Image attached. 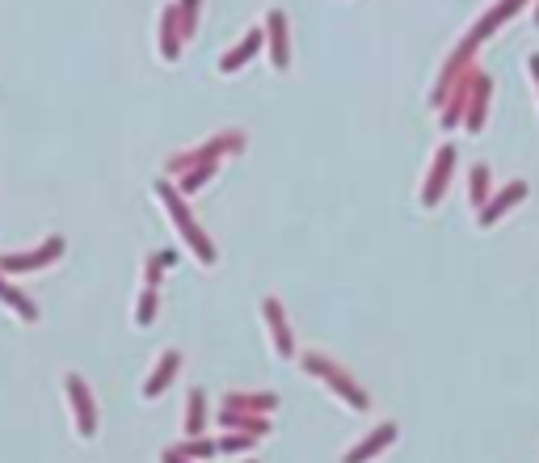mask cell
Segmentation results:
<instances>
[{
  "label": "cell",
  "mask_w": 539,
  "mask_h": 463,
  "mask_svg": "<svg viewBox=\"0 0 539 463\" xmlns=\"http://www.w3.org/2000/svg\"><path fill=\"white\" fill-rule=\"evenodd\" d=\"M152 194L161 198V206L169 211V219H173V228H178V236L186 240V249H190L194 258L203 261V266H215V245H211V236L198 223H194L190 206H186V198H181V190L173 186L169 178H156L152 181Z\"/></svg>",
  "instance_id": "obj_1"
},
{
  "label": "cell",
  "mask_w": 539,
  "mask_h": 463,
  "mask_svg": "<svg viewBox=\"0 0 539 463\" xmlns=\"http://www.w3.org/2000/svg\"><path fill=\"white\" fill-rule=\"evenodd\" d=\"M304 371H308V375H317V380H325V388H329L333 396H342L350 409H359V413L371 409V400H367V392L354 383V375L342 371L337 363H329L325 354H304Z\"/></svg>",
  "instance_id": "obj_2"
},
{
  "label": "cell",
  "mask_w": 539,
  "mask_h": 463,
  "mask_svg": "<svg viewBox=\"0 0 539 463\" xmlns=\"http://www.w3.org/2000/svg\"><path fill=\"white\" fill-rule=\"evenodd\" d=\"M232 152H245V131H220V135H211L203 148L173 156V161L165 164V173H169V178H181L186 169H198V164L223 161V156H232Z\"/></svg>",
  "instance_id": "obj_3"
},
{
  "label": "cell",
  "mask_w": 539,
  "mask_h": 463,
  "mask_svg": "<svg viewBox=\"0 0 539 463\" xmlns=\"http://www.w3.org/2000/svg\"><path fill=\"white\" fill-rule=\"evenodd\" d=\"M64 396H68V409H72V422H76V434L89 442V438H97V400L93 392H89V383L76 375V371H68L64 375Z\"/></svg>",
  "instance_id": "obj_4"
},
{
  "label": "cell",
  "mask_w": 539,
  "mask_h": 463,
  "mask_svg": "<svg viewBox=\"0 0 539 463\" xmlns=\"http://www.w3.org/2000/svg\"><path fill=\"white\" fill-rule=\"evenodd\" d=\"M64 258V236H47L39 249L30 253H0V270L4 274H30V270H47Z\"/></svg>",
  "instance_id": "obj_5"
},
{
  "label": "cell",
  "mask_w": 539,
  "mask_h": 463,
  "mask_svg": "<svg viewBox=\"0 0 539 463\" xmlns=\"http://www.w3.org/2000/svg\"><path fill=\"white\" fill-rule=\"evenodd\" d=\"M451 173H456V148L451 144H443L439 148V156H434V164H430V173H426V186H422V206H434L443 203V194L447 186H451Z\"/></svg>",
  "instance_id": "obj_6"
},
{
  "label": "cell",
  "mask_w": 539,
  "mask_h": 463,
  "mask_svg": "<svg viewBox=\"0 0 539 463\" xmlns=\"http://www.w3.org/2000/svg\"><path fill=\"white\" fill-rule=\"evenodd\" d=\"M181 47H186V34H181V9L178 0L161 9V26H156V55L165 64H178L181 59Z\"/></svg>",
  "instance_id": "obj_7"
},
{
  "label": "cell",
  "mask_w": 539,
  "mask_h": 463,
  "mask_svg": "<svg viewBox=\"0 0 539 463\" xmlns=\"http://www.w3.org/2000/svg\"><path fill=\"white\" fill-rule=\"evenodd\" d=\"M265 51H270L274 72L291 68V30H287V13H283V9H270V13H265Z\"/></svg>",
  "instance_id": "obj_8"
},
{
  "label": "cell",
  "mask_w": 539,
  "mask_h": 463,
  "mask_svg": "<svg viewBox=\"0 0 539 463\" xmlns=\"http://www.w3.org/2000/svg\"><path fill=\"white\" fill-rule=\"evenodd\" d=\"M476 64H472L464 76L456 81V89L447 93V101H443V114H439V123L451 131V127H464V118H468V101H472V84H476Z\"/></svg>",
  "instance_id": "obj_9"
},
{
  "label": "cell",
  "mask_w": 539,
  "mask_h": 463,
  "mask_svg": "<svg viewBox=\"0 0 539 463\" xmlns=\"http://www.w3.org/2000/svg\"><path fill=\"white\" fill-rule=\"evenodd\" d=\"M262 320L270 328V341H274V354L278 358H291L295 354V333L287 325V312H283V303L278 300H262Z\"/></svg>",
  "instance_id": "obj_10"
},
{
  "label": "cell",
  "mask_w": 539,
  "mask_h": 463,
  "mask_svg": "<svg viewBox=\"0 0 539 463\" xmlns=\"http://www.w3.org/2000/svg\"><path fill=\"white\" fill-rule=\"evenodd\" d=\"M392 442H396V425H392V422L375 425V430L362 438V442H354V447L342 455V463H371L375 455H379V450H387Z\"/></svg>",
  "instance_id": "obj_11"
},
{
  "label": "cell",
  "mask_w": 539,
  "mask_h": 463,
  "mask_svg": "<svg viewBox=\"0 0 539 463\" xmlns=\"http://www.w3.org/2000/svg\"><path fill=\"white\" fill-rule=\"evenodd\" d=\"M178 371H181V354L178 350H165V354L156 358L152 375L143 380V400H161V396L169 392V383L178 380Z\"/></svg>",
  "instance_id": "obj_12"
},
{
  "label": "cell",
  "mask_w": 539,
  "mask_h": 463,
  "mask_svg": "<svg viewBox=\"0 0 539 463\" xmlns=\"http://www.w3.org/2000/svg\"><path fill=\"white\" fill-rule=\"evenodd\" d=\"M262 47H265V26H262V30H249V34L236 42L232 51H223V55H220V72H223V76L240 72V68H245V64L253 59V55L262 51Z\"/></svg>",
  "instance_id": "obj_13"
},
{
  "label": "cell",
  "mask_w": 539,
  "mask_h": 463,
  "mask_svg": "<svg viewBox=\"0 0 539 463\" xmlns=\"http://www.w3.org/2000/svg\"><path fill=\"white\" fill-rule=\"evenodd\" d=\"M523 198H526V181H510L506 190H498L493 198H489V203L481 206V215H476V223H481V228H489V223H498V219L506 215L510 206L523 203Z\"/></svg>",
  "instance_id": "obj_14"
},
{
  "label": "cell",
  "mask_w": 539,
  "mask_h": 463,
  "mask_svg": "<svg viewBox=\"0 0 539 463\" xmlns=\"http://www.w3.org/2000/svg\"><path fill=\"white\" fill-rule=\"evenodd\" d=\"M489 97H493V76L489 72H476V84H472V101H468V118H464V131H484V114H489Z\"/></svg>",
  "instance_id": "obj_15"
},
{
  "label": "cell",
  "mask_w": 539,
  "mask_h": 463,
  "mask_svg": "<svg viewBox=\"0 0 539 463\" xmlns=\"http://www.w3.org/2000/svg\"><path fill=\"white\" fill-rule=\"evenodd\" d=\"M526 0H498V4H493V9H489V13L481 17V22H476V26L468 30V39L476 42V47H481L484 39H489V34H493V30H501L506 26V22H510L514 13H518V9H523Z\"/></svg>",
  "instance_id": "obj_16"
},
{
  "label": "cell",
  "mask_w": 539,
  "mask_h": 463,
  "mask_svg": "<svg viewBox=\"0 0 539 463\" xmlns=\"http://www.w3.org/2000/svg\"><path fill=\"white\" fill-rule=\"evenodd\" d=\"M223 409H240V413H257V417H270L278 409L274 392H228L223 396Z\"/></svg>",
  "instance_id": "obj_17"
},
{
  "label": "cell",
  "mask_w": 539,
  "mask_h": 463,
  "mask_svg": "<svg viewBox=\"0 0 539 463\" xmlns=\"http://www.w3.org/2000/svg\"><path fill=\"white\" fill-rule=\"evenodd\" d=\"M215 422H220L223 430H240V434H257V438L270 434V417H257V413H240V409H223V405H220V417H215Z\"/></svg>",
  "instance_id": "obj_18"
},
{
  "label": "cell",
  "mask_w": 539,
  "mask_h": 463,
  "mask_svg": "<svg viewBox=\"0 0 539 463\" xmlns=\"http://www.w3.org/2000/svg\"><path fill=\"white\" fill-rule=\"evenodd\" d=\"M0 303H4V308H13L17 320H26V325L39 320V303L30 300V295H22L13 283H4V270H0Z\"/></svg>",
  "instance_id": "obj_19"
},
{
  "label": "cell",
  "mask_w": 539,
  "mask_h": 463,
  "mask_svg": "<svg viewBox=\"0 0 539 463\" xmlns=\"http://www.w3.org/2000/svg\"><path fill=\"white\" fill-rule=\"evenodd\" d=\"M207 422V396H203V388H190V396H186V438H203Z\"/></svg>",
  "instance_id": "obj_20"
},
{
  "label": "cell",
  "mask_w": 539,
  "mask_h": 463,
  "mask_svg": "<svg viewBox=\"0 0 539 463\" xmlns=\"http://www.w3.org/2000/svg\"><path fill=\"white\" fill-rule=\"evenodd\" d=\"M215 173H220V161L198 164V169H186V173H181V178L173 181V186H178V190H181V198H190V194H198V190H203V186H207V181L215 178Z\"/></svg>",
  "instance_id": "obj_21"
},
{
  "label": "cell",
  "mask_w": 539,
  "mask_h": 463,
  "mask_svg": "<svg viewBox=\"0 0 539 463\" xmlns=\"http://www.w3.org/2000/svg\"><path fill=\"white\" fill-rule=\"evenodd\" d=\"M173 450H178V455H186V459L198 463V459H211V455H220V442H211V438L203 434V438H186V442H178Z\"/></svg>",
  "instance_id": "obj_22"
},
{
  "label": "cell",
  "mask_w": 539,
  "mask_h": 463,
  "mask_svg": "<svg viewBox=\"0 0 539 463\" xmlns=\"http://www.w3.org/2000/svg\"><path fill=\"white\" fill-rule=\"evenodd\" d=\"M156 308H161V295H156L152 286H143L139 291V300H135V325L139 328H148L156 320Z\"/></svg>",
  "instance_id": "obj_23"
},
{
  "label": "cell",
  "mask_w": 539,
  "mask_h": 463,
  "mask_svg": "<svg viewBox=\"0 0 539 463\" xmlns=\"http://www.w3.org/2000/svg\"><path fill=\"white\" fill-rule=\"evenodd\" d=\"M468 198H472V206H484V203H489V164H476V169H472Z\"/></svg>",
  "instance_id": "obj_24"
},
{
  "label": "cell",
  "mask_w": 539,
  "mask_h": 463,
  "mask_svg": "<svg viewBox=\"0 0 539 463\" xmlns=\"http://www.w3.org/2000/svg\"><path fill=\"white\" fill-rule=\"evenodd\" d=\"M178 9H181V34L190 42L194 30H198V17H203V0H178Z\"/></svg>",
  "instance_id": "obj_25"
},
{
  "label": "cell",
  "mask_w": 539,
  "mask_h": 463,
  "mask_svg": "<svg viewBox=\"0 0 539 463\" xmlns=\"http://www.w3.org/2000/svg\"><path fill=\"white\" fill-rule=\"evenodd\" d=\"M257 442V434H240V430H228L220 438V455H236V450H249Z\"/></svg>",
  "instance_id": "obj_26"
},
{
  "label": "cell",
  "mask_w": 539,
  "mask_h": 463,
  "mask_svg": "<svg viewBox=\"0 0 539 463\" xmlns=\"http://www.w3.org/2000/svg\"><path fill=\"white\" fill-rule=\"evenodd\" d=\"M165 261H161V253H152L148 258V266H143V286H152V291H161V283H165Z\"/></svg>",
  "instance_id": "obj_27"
},
{
  "label": "cell",
  "mask_w": 539,
  "mask_h": 463,
  "mask_svg": "<svg viewBox=\"0 0 539 463\" xmlns=\"http://www.w3.org/2000/svg\"><path fill=\"white\" fill-rule=\"evenodd\" d=\"M161 463H194V459H186V455H178L173 447H165L161 450Z\"/></svg>",
  "instance_id": "obj_28"
},
{
  "label": "cell",
  "mask_w": 539,
  "mask_h": 463,
  "mask_svg": "<svg viewBox=\"0 0 539 463\" xmlns=\"http://www.w3.org/2000/svg\"><path fill=\"white\" fill-rule=\"evenodd\" d=\"M161 261H165L169 270H173V266H178V249H161Z\"/></svg>",
  "instance_id": "obj_29"
},
{
  "label": "cell",
  "mask_w": 539,
  "mask_h": 463,
  "mask_svg": "<svg viewBox=\"0 0 539 463\" xmlns=\"http://www.w3.org/2000/svg\"><path fill=\"white\" fill-rule=\"evenodd\" d=\"M531 76H535V89H539V55H531Z\"/></svg>",
  "instance_id": "obj_30"
},
{
  "label": "cell",
  "mask_w": 539,
  "mask_h": 463,
  "mask_svg": "<svg viewBox=\"0 0 539 463\" xmlns=\"http://www.w3.org/2000/svg\"><path fill=\"white\" fill-rule=\"evenodd\" d=\"M535 26H539V0H535Z\"/></svg>",
  "instance_id": "obj_31"
},
{
  "label": "cell",
  "mask_w": 539,
  "mask_h": 463,
  "mask_svg": "<svg viewBox=\"0 0 539 463\" xmlns=\"http://www.w3.org/2000/svg\"><path fill=\"white\" fill-rule=\"evenodd\" d=\"M245 463H253V459H245Z\"/></svg>",
  "instance_id": "obj_32"
}]
</instances>
